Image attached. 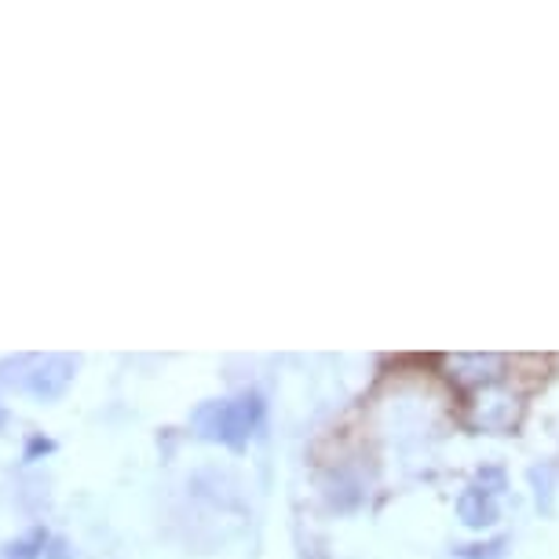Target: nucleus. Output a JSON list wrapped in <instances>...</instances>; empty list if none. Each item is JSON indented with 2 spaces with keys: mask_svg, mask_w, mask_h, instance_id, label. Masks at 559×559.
<instances>
[{
  "mask_svg": "<svg viewBox=\"0 0 559 559\" xmlns=\"http://www.w3.org/2000/svg\"><path fill=\"white\" fill-rule=\"evenodd\" d=\"M263 417V403L260 395H238V399H213V403H202L194 409V431L209 442H219L227 450H246L249 436L257 431Z\"/></svg>",
  "mask_w": 559,
  "mask_h": 559,
  "instance_id": "nucleus-1",
  "label": "nucleus"
},
{
  "mask_svg": "<svg viewBox=\"0 0 559 559\" xmlns=\"http://www.w3.org/2000/svg\"><path fill=\"white\" fill-rule=\"evenodd\" d=\"M73 369H78V358L40 355V358H29V369L19 377V384H23L34 399H45V403H51V399H59L70 388Z\"/></svg>",
  "mask_w": 559,
  "mask_h": 559,
  "instance_id": "nucleus-2",
  "label": "nucleus"
},
{
  "mask_svg": "<svg viewBox=\"0 0 559 559\" xmlns=\"http://www.w3.org/2000/svg\"><path fill=\"white\" fill-rule=\"evenodd\" d=\"M457 515H461L464 526H472V531H483V526L498 523L501 509H498V498H493L490 490H483V487L472 483V487L457 498Z\"/></svg>",
  "mask_w": 559,
  "mask_h": 559,
  "instance_id": "nucleus-3",
  "label": "nucleus"
},
{
  "mask_svg": "<svg viewBox=\"0 0 559 559\" xmlns=\"http://www.w3.org/2000/svg\"><path fill=\"white\" fill-rule=\"evenodd\" d=\"M45 545H48L45 531H29L26 537H15V542H8L0 548V559H40Z\"/></svg>",
  "mask_w": 559,
  "mask_h": 559,
  "instance_id": "nucleus-4",
  "label": "nucleus"
},
{
  "mask_svg": "<svg viewBox=\"0 0 559 559\" xmlns=\"http://www.w3.org/2000/svg\"><path fill=\"white\" fill-rule=\"evenodd\" d=\"M552 479H556L552 464H534L531 468V483L537 487V504H542L545 512H552Z\"/></svg>",
  "mask_w": 559,
  "mask_h": 559,
  "instance_id": "nucleus-5",
  "label": "nucleus"
},
{
  "mask_svg": "<svg viewBox=\"0 0 559 559\" xmlns=\"http://www.w3.org/2000/svg\"><path fill=\"white\" fill-rule=\"evenodd\" d=\"M461 559H501L504 556V537H498V542L490 545H468V548H457Z\"/></svg>",
  "mask_w": 559,
  "mask_h": 559,
  "instance_id": "nucleus-6",
  "label": "nucleus"
},
{
  "mask_svg": "<svg viewBox=\"0 0 559 559\" xmlns=\"http://www.w3.org/2000/svg\"><path fill=\"white\" fill-rule=\"evenodd\" d=\"M476 487H483V490H490L493 498L504 490V472L501 468H483L479 476H476Z\"/></svg>",
  "mask_w": 559,
  "mask_h": 559,
  "instance_id": "nucleus-7",
  "label": "nucleus"
},
{
  "mask_svg": "<svg viewBox=\"0 0 559 559\" xmlns=\"http://www.w3.org/2000/svg\"><path fill=\"white\" fill-rule=\"evenodd\" d=\"M48 450H51L48 439H34V442H29V450H26V461H34L37 453H48Z\"/></svg>",
  "mask_w": 559,
  "mask_h": 559,
  "instance_id": "nucleus-8",
  "label": "nucleus"
},
{
  "mask_svg": "<svg viewBox=\"0 0 559 559\" xmlns=\"http://www.w3.org/2000/svg\"><path fill=\"white\" fill-rule=\"evenodd\" d=\"M4 420H8V414H4V406H0V428H4Z\"/></svg>",
  "mask_w": 559,
  "mask_h": 559,
  "instance_id": "nucleus-9",
  "label": "nucleus"
}]
</instances>
